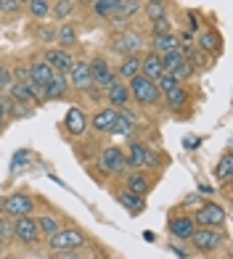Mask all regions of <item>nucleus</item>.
<instances>
[{"instance_id":"5fc2aeb1","label":"nucleus","mask_w":233,"mask_h":259,"mask_svg":"<svg viewBox=\"0 0 233 259\" xmlns=\"http://www.w3.org/2000/svg\"><path fill=\"white\" fill-rule=\"evenodd\" d=\"M43 3H48V0H43Z\"/></svg>"},{"instance_id":"de8ad7c7","label":"nucleus","mask_w":233,"mask_h":259,"mask_svg":"<svg viewBox=\"0 0 233 259\" xmlns=\"http://www.w3.org/2000/svg\"><path fill=\"white\" fill-rule=\"evenodd\" d=\"M0 130H6V119H3V116H0Z\"/></svg>"},{"instance_id":"f704fd0d","label":"nucleus","mask_w":233,"mask_h":259,"mask_svg":"<svg viewBox=\"0 0 233 259\" xmlns=\"http://www.w3.org/2000/svg\"><path fill=\"white\" fill-rule=\"evenodd\" d=\"M58 42L61 45H74L77 42V32L72 24H61L58 27Z\"/></svg>"},{"instance_id":"4be33fe9","label":"nucleus","mask_w":233,"mask_h":259,"mask_svg":"<svg viewBox=\"0 0 233 259\" xmlns=\"http://www.w3.org/2000/svg\"><path fill=\"white\" fill-rule=\"evenodd\" d=\"M133 127H135V116H133V111H127V109L116 111V119H114V127H111V133H114V135H130V133H133Z\"/></svg>"},{"instance_id":"aec40b11","label":"nucleus","mask_w":233,"mask_h":259,"mask_svg":"<svg viewBox=\"0 0 233 259\" xmlns=\"http://www.w3.org/2000/svg\"><path fill=\"white\" fill-rule=\"evenodd\" d=\"M116 201H120L127 211H130V214H141V211L146 209V204H143V196H138V193H130L125 188V191H120L116 193Z\"/></svg>"},{"instance_id":"5701e85b","label":"nucleus","mask_w":233,"mask_h":259,"mask_svg":"<svg viewBox=\"0 0 233 259\" xmlns=\"http://www.w3.org/2000/svg\"><path fill=\"white\" fill-rule=\"evenodd\" d=\"M143 159H146V146L138 143V140H133L130 146H127V154H125V164L133 169H141L143 167Z\"/></svg>"},{"instance_id":"49530a36","label":"nucleus","mask_w":233,"mask_h":259,"mask_svg":"<svg viewBox=\"0 0 233 259\" xmlns=\"http://www.w3.org/2000/svg\"><path fill=\"white\" fill-rule=\"evenodd\" d=\"M188 21H191V24H188V27H191L193 32H196V29H199V16H196V14H188Z\"/></svg>"},{"instance_id":"864d4df0","label":"nucleus","mask_w":233,"mask_h":259,"mask_svg":"<svg viewBox=\"0 0 233 259\" xmlns=\"http://www.w3.org/2000/svg\"><path fill=\"white\" fill-rule=\"evenodd\" d=\"M51 259H61V256H58V254H56V256H51Z\"/></svg>"},{"instance_id":"9b49d317","label":"nucleus","mask_w":233,"mask_h":259,"mask_svg":"<svg viewBox=\"0 0 233 259\" xmlns=\"http://www.w3.org/2000/svg\"><path fill=\"white\" fill-rule=\"evenodd\" d=\"M69 79H72V88L74 90H90L93 88V77H90V66L88 61H74L72 69H69Z\"/></svg>"},{"instance_id":"ea45409f","label":"nucleus","mask_w":233,"mask_h":259,"mask_svg":"<svg viewBox=\"0 0 233 259\" xmlns=\"http://www.w3.org/2000/svg\"><path fill=\"white\" fill-rule=\"evenodd\" d=\"M11 82H14V74H11V69L0 64V93H6L11 88Z\"/></svg>"},{"instance_id":"a19ab883","label":"nucleus","mask_w":233,"mask_h":259,"mask_svg":"<svg viewBox=\"0 0 233 259\" xmlns=\"http://www.w3.org/2000/svg\"><path fill=\"white\" fill-rule=\"evenodd\" d=\"M21 11V6L16 0H0V14H8V16H16Z\"/></svg>"},{"instance_id":"79ce46f5","label":"nucleus","mask_w":233,"mask_h":259,"mask_svg":"<svg viewBox=\"0 0 233 259\" xmlns=\"http://www.w3.org/2000/svg\"><path fill=\"white\" fill-rule=\"evenodd\" d=\"M11 235H14V222H11V220H0V246H3Z\"/></svg>"},{"instance_id":"cd10ccee","label":"nucleus","mask_w":233,"mask_h":259,"mask_svg":"<svg viewBox=\"0 0 233 259\" xmlns=\"http://www.w3.org/2000/svg\"><path fill=\"white\" fill-rule=\"evenodd\" d=\"M165 98H167V106H170V109H183V106L188 103V93H185L183 88H175V90L165 93Z\"/></svg>"},{"instance_id":"37998d69","label":"nucleus","mask_w":233,"mask_h":259,"mask_svg":"<svg viewBox=\"0 0 233 259\" xmlns=\"http://www.w3.org/2000/svg\"><path fill=\"white\" fill-rule=\"evenodd\" d=\"M151 24H154V34H167V32H172V27H170L167 16H165V19H157V21H151Z\"/></svg>"},{"instance_id":"e433bc0d","label":"nucleus","mask_w":233,"mask_h":259,"mask_svg":"<svg viewBox=\"0 0 233 259\" xmlns=\"http://www.w3.org/2000/svg\"><path fill=\"white\" fill-rule=\"evenodd\" d=\"M29 14L34 19H45L51 14V3H43V0H29Z\"/></svg>"},{"instance_id":"9d476101","label":"nucleus","mask_w":233,"mask_h":259,"mask_svg":"<svg viewBox=\"0 0 233 259\" xmlns=\"http://www.w3.org/2000/svg\"><path fill=\"white\" fill-rule=\"evenodd\" d=\"M43 61L48 64L53 72L66 74L69 69H72V64H74V58L69 56V51H64V48H51V51H45V58H43Z\"/></svg>"},{"instance_id":"f257e3e1","label":"nucleus","mask_w":233,"mask_h":259,"mask_svg":"<svg viewBox=\"0 0 233 259\" xmlns=\"http://www.w3.org/2000/svg\"><path fill=\"white\" fill-rule=\"evenodd\" d=\"M48 243H51L53 251H77L80 246L88 243V235L80 230V228H64V230L58 228L48 238Z\"/></svg>"},{"instance_id":"2f4dec72","label":"nucleus","mask_w":233,"mask_h":259,"mask_svg":"<svg viewBox=\"0 0 233 259\" xmlns=\"http://www.w3.org/2000/svg\"><path fill=\"white\" fill-rule=\"evenodd\" d=\"M34 222H37V230H40V235H48V238H51V235L58 230V222H56V217H51V214H40Z\"/></svg>"},{"instance_id":"393cba45","label":"nucleus","mask_w":233,"mask_h":259,"mask_svg":"<svg viewBox=\"0 0 233 259\" xmlns=\"http://www.w3.org/2000/svg\"><path fill=\"white\" fill-rule=\"evenodd\" d=\"M74 8H77L74 0H56V3L51 6V16H56L58 21H64V19H69L74 14Z\"/></svg>"},{"instance_id":"a878e982","label":"nucleus","mask_w":233,"mask_h":259,"mask_svg":"<svg viewBox=\"0 0 233 259\" xmlns=\"http://www.w3.org/2000/svg\"><path fill=\"white\" fill-rule=\"evenodd\" d=\"M230 175H233V154H225L223 159L217 161V167H215V180L228 183Z\"/></svg>"},{"instance_id":"0eeeda50","label":"nucleus","mask_w":233,"mask_h":259,"mask_svg":"<svg viewBox=\"0 0 233 259\" xmlns=\"http://www.w3.org/2000/svg\"><path fill=\"white\" fill-rule=\"evenodd\" d=\"M90 66V77H93V85H98L101 90H106L111 82H116V77H114V72H111V66H109V61L106 58H101V56H96L93 61L88 64Z\"/></svg>"},{"instance_id":"f8f14e48","label":"nucleus","mask_w":233,"mask_h":259,"mask_svg":"<svg viewBox=\"0 0 233 259\" xmlns=\"http://www.w3.org/2000/svg\"><path fill=\"white\" fill-rule=\"evenodd\" d=\"M114 119H116V109L114 106H103V109H98L96 114H93L90 127L96 130V133H111Z\"/></svg>"},{"instance_id":"72a5a7b5","label":"nucleus","mask_w":233,"mask_h":259,"mask_svg":"<svg viewBox=\"0 0 233 259\" xmlns=\"http://www.w3.org/2000/svg\"><path fill=\"white\" fill-rule=\"evenodd\" d=\"M159 58H162V69H165V72H172V69L183 61L180 51H167V53H162Z\"/></svg>"},{"instance_id":"c85d7f7f","label":"nucleus","mask_w":233,"mask_h":259,"mask_svg":"<svg viewBox=\"0 0 233 259\" xmlns=\"http://www.w3.org/2000/svg\"><path fill=\"white\" fill-rule=\"evenodd\" d=\"M143 11H146L148 21L165 19V0H146V3H143Z\"/></svg>"},{"instance_id":"412c9836","label":"nucleus","mask_w":233,"mask_h":259,"mask_svg":"<svg viewBox=\"0 0 233 259\" xmlns=\"http://www.w3.org/2000/svg\"><path fill=\"white\" fill-rule=\"evenodd\" d=\"M116 74H120L122 79H133V77L141 74V58H138V53L125 56L122 64H120V69H116Z\"/></svg>"},{"instance_id":"3c124183","label":"nucleus","mask_w":233,"mask_h":259,"mask_svg":"<svg viewBox=\"0 0 233 259\" xmlns=\"http://www.w3.org/2000/svg\"><path fill=\"white\" fill-rule=\"evenodd\" d=\"M16 3H19V6H21V3H29V0H16Z\"/></svg>"},{"instance_id":"f3484780","label":"nucleus","mask_w":233,"mask_h":259,"mask_svg":"<svg viewBox=\"0 0 233 259\" xmlns=\"http://www.w3.org/2000/svg\"><path fill=\"white\" fill-rule=\"evenodd\" d=\"M141 74L146 79H154V82L165 74V69H162V58L157 53H148V56L141 58Z\"/></svg>"},{"instance_id":"09e8293b","label":"nucleus","mask_w":233,"mask_h":259,"mask_svg":"<svg viewBox=\"0 0 233 259\" xmlns=\"http://www.w3.org/2000/svg\"><path fill=\"white\" fill-rule=\"evenodd\" d=\"M80 3H96V0H80Z\"/></svg>"},{"instance_id":"4468645a","label":"nucleus","mask_w":233,"mask_h":259,"mask_svg":"<svg viewBox=\"0 0 233 259\" xmlns=\"http://www.w3.org/2000/svg\"><path fill=\"white\" fill-rule=\"evenodd\" d=\"M64 127H66V133L74 135V138L83 135L85 130H88V119H85L83 109H69L66 111V119H64Z\"/></svg>"},{"instance_id":"6e6552de","label":"nucleus","mask_w":233,"mask_h":259,"mask_svg":"<svg viewBox=\"0 0 233 259\" xmlns=\"http://www.w3.org/2000/svg\"><path fill=\"white\" fill-rule=\"evenodd\" d=\"M98 164H101V169H103V172H109V175L122 172V169L127 167V164H125V151H122V148H116V146L103 148Z\"/></svg>"},{"instance_id":"f03ea898","label":"nucleus","mask_w":233,"mask_h":259,"mask_svg":"<svg viewBox=\"0 0 233 259\" xmlns=\"http://www.w3.org/2000/svg\"><path fill=\"white\" fill-rule=\"evenodd\" d=\"M127 88H130V96H133L138 103H143V106H154V103L162 98V93H159V88H157V82H154V79H146L143 74L133 77Z\"/></svg>"},{"instance_id":"a211bd4d","label":"nucleus","mask_w":233,"mask_h":259,"mask_svg":"<svg viewBox=\"0 0 233 259\" xmlns=\"http://www.w3.org/2000/svg\"><path fill=\"white\" fill-rule=\"evenodd\" d=\"M151 53H157V56H162V53H167V51H178L180 48V40L175 37L172 32H167V34H154L151 37Z\"/></svg>"},{"instance_id":"6ab92c4d","label":"nucleus","mask_w":233,"mask_h":259,"mask_svg":"<svg viewBox=\"0 0 233 259\" xmlns=\"http://www.w3.org/2000/svg\"><path fill=\"white\" fill-rule=\"evenodd\" d=\"M103 93H106V98H109V103L114 106V109H120V106H125L127 101H130V88L122 85V82H111Z\"/></svg>"},{"instance_id":"2eb2a0df","label":"nucleus","mask_w":233,"mask_h":259,"mask_svg":"<svg viewBox=\"0 0 233 259\" xmlns=\"http://www.w3.org/2000/svg\"><path fill=\"white\" fill-rule=\"evenodd\" d=\"M27 69H29V79H32V85H37L40 90H43L45 85H48L51 79H53V69H51L48 64H45V61H32Z\"/></svg>"},{"instance_id":"ddd939ff","label":"nucleus","mask_w":233,"mask_h":259,"mask_svg":"<svg viewBox=\"0 0 233 259\" xmlns=\"http://www.w3.org/2000/svg\"><path fill=\"white\" fill-rule=\"evenodd\" d=\"M66 98V74L53 72V79L43 88V101H61Z\"/></svg>"},{"instance_id":"4c0bfd02","label":"nucleus","mask_w":233,"mask_h":259,"mask_svg":"<svg viewBox=\"0 0 233 259\" xmlns=\"http://www.w3.org/2000/svg\"><path fill=\"white\" fill-rule=\"evenodd\" d=\"M188 61H191V66H199V69H209V58H207V53H204V51H191Z\"/></svg>"},{"instance_id":"8fccbe9b","label":"nucleus","mask_w":233,"mask_h":259,"mask_svg":"<svg viewBox=\"0 0 233 259\" xmlns=\"http://www.w3.org/2000/svg\"><path fill=\"white\" fill-rule=\"evenodd\" d=\"M3 201H6V198H0V211H3Z\"/></svg>"},{"instance_id":"dca6fc26","label":"nucleus","mask_w":233,"mask_h":259,"mask_svg":"<svg viewBox=\"0 0 233 259\" xmlns=\"http://www.w3.org/2000/svg\"><path fill=\"white\" fill-rule=\"evenodd\" d=\"M193 220L188 214H180V217H172L170 220V233L175 235V238H180V241H188L191 238V233H193Z\"/></svg>"},{"instance_id":"473e14b6","label":"nucleus","mask_w":233,"mask_h":259,"mask_svg":"<svg viewBox=\"0 0 233 259\" xmlns=\"http://www.w3.org/2000/svg\"><path fill=\"white\" fill-rule=\"evenodd\" d=\"M167 74H172L178 82H185V79H191V77H193V66H191L188 58H183V61H180L178 66H175L172 72H167Z\"/></svg>"},{"instance_id":"c03bdc74","label":"nucleus","mask_w":233,"mask_h":259,"mask_svg":"<svg viewBox=\"0 0 233 259\" xmlns=\"http://www.w3.org/2000/svg\"><path fill=\"white\" fill-rule=\"evenodd\" d=\"M14 74H16V82H32L29 79V69H24V66H19Z\"/></svg>"},{"instance_id":"39448f33","label":"nucleus","mask_w":233,"mask_h":259,"mask_svg":"<svg viewBox=\"0 0 233 259\" xmlns=\"http://www.w3.org/2000/svg\"><path fill=\"white\" fill-rule=\"evenodd\" d=\"M14 238L24 246H34L40 241V230H37V222L34 217H16L14 220Z\"/></svg>"},{"instance_id":"7c9ffc66","label":"nucleus","mask_w":233,"mask_h":259,"mask_svg":"<svg viewBox=\"0 0 233 259\" xmlns=\"http://www.w3.org/2000/svg\"><path fill=\"white\" fill-rule=\"evenodd\" d=\"M138 11H141V0H120V6H116V14L120 19H127V16H135Z\"/></svg>"},{"instance_id":"6e6d98bb","label":"nucleus","mask_w":233,"mask_h":259,"mask_svg":"<svg viewBox=\"0 0 233 259\" xmlns=\"http://www.w3.org/2000/svg\"><path fill=\"white\" fill-rule=\"evenodd\" d=\"M80 259H83V256H80Z\"/></svg>"},{"instance_id":"20e7f679","label":"nucleus","mask_w":233,"mask_h":259,"mask_svg":"<svg viewBox=\"0 0 233 259\" xmlns=\"http://www.w3.org/2000/svg\"><path fill=\"white\" fill-rule=\"evenodd\" d=\"M191 220H193V225H199V228H220L225 222V209L220 204H204V206L196 209V214Z\"/></svg>"},{"instance_id":"bb28decb","label":"nucleus","mask_w":233,"mask_h":259,"mask_svg":"<svg viewBox=\"0 0 233 259\" xmlns=\"http://www.w3.org/2000/svg\"><path fill=\"white\" fill-rule=\"evenodd\" d=\"M199 51L204 53H217L220 51V34L217 32H204L199 37Z\"/></svg>"},{"instance_id":"a18cd8bd","label":"nucleus","mask_w":233,"mask_h":259,"mask_svg":"<svg viewBox=\"0 0 233 259\" xmlns=\"http://www.w3.org/2000/svg\"><path fill=\"white\" fill-rule=\"evenodd\" d=\"M143 164H151V167H157V164H159V156H157L151 148H146V159H143Z\"/></svg>"},{"instance_id":"423d86ee","label":"nucleus","mask_w":233,"mask_h":259,"mask_svg":"<svg viewBox=\"0 0 233 259\" xmlns=\"http://www.w3.org/2000/svg\"><path fill=\"white\" fill-rule=\"evenodd\" d=\"M199 251H215L220 243H223V233L217 228H193L191 238H188Z\"/></svg>"},{"instance_id":"c9c22d12","label":"nucleus","mask_w":233,"mask_h":259,"mask_svg":"<svg viewBox=\"0 0 233 259\" xmlns=\"http://www.w3.org/2000/svg\"><path fill=\"white\" fill-rule=\"evenodd\" d=\"M157 88H159V93H162V96H165V93H170V90H175V88H180V82L178 79H175L172 74H162L159 79H157Z\"/></svg>"},{"instance_id":"58836bf2","label":"nucleus","mask_w":233,"mask_h":259,"mask_svg":"<svg viewBox=\"0 0 233 259\" xmlns=\"http://www.w3.org/2000/svg\"><path fill=\"white\" fill-rule=\"evenodd\" d=\"M11 111H14V98L6 96V93H0V116H3V119H8Z\"/></svg>"},{"instance_id":"1a4fd4ad","label":"nucleus","mask_w":233,"mask_h":259,"mask_svg":"<svg viewBox=\"0 0 233 259\" xmlns=\"http://www.w3.org/2000/svg\"><path fill=\"white\" fill-rule=\"evenodd\" d=\"M111 48L116 53H122V56H130V53H138L143 48V37L138 32H122V34H116V37H114Z\"/></svg>"},{"instance_id":"b1692460","label":"nucleus","mask_w":233,"mask_h":259,"mask_svg":"<svg viewBox=\"0 0 233 259\" xmlns=\"http://www.w3.org/2000/svg\"><path fill=\"white\" fill-rule=\"evenodd\" d=\"M148 188H151V183H148V178L143 172H130V175H127V191H130V193L146 196Z\"/></svg>"},{"instance_id":"c756f323","label":"nucleus","mask_w":233,"mask_h":259,"mask_svg":"<svg viewBox=\"0 0 233 259\" xmlns=\"http://www.w3.org/2000/svg\"><path fill=\"white\" fill-rule=\"evenodd\" d=\"M116 6H120V0H96L93 8H96V14L101 19H111L116 14Z\"/></svg>"},{"instance_id":"603ef678","label":"nucleus","mask_w":233,"mask_h":259,"mask_svg":"<svg viewBox=\"0 0 233 259\" xmlns=\"http://www.w3.org/2000/svg\"><path fill=\"white\" fill-rule=\"evenodd\" d=\"M0 259H6V256H3V246H0Z\"/></svg>"},{"instance_id":"7ed1b4c3","label":"nucleus","mask_w":233,"mask_h":259,"mask_svg":"<svg viewBox=\"0 0 233 259\" xmlns=\"http://www.w3.org/2000/svg\"><path fill=\"white\" fill-rule=\"evenodd\" d=\"M32 209H34V201H32V196L24 193V191H16V193H11L6 201H3V211L11 217V220H16V217H27L32 214Z\"/></svg>"}]
</instances>
